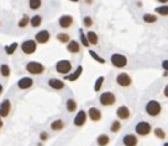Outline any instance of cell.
I'll return each mask as SVG.
<instances>
[{
    "label": "cell",
    "mask_w": 168,
    "mask_h": 146,
    "mask_svg": "<svg viewBox=\"0 0 168 146\" xmlns=\"http://www.w3.org/2000/svg\"><path fill=\"white\" fill-rule=\"evenodd\" d=\"M25 70L28 71L30 74L32 76H40L45 72V66L44 64H41L40 62H35V60H31L28 62L25 65Z\"/></svg>",
    "instance_id": "obj_2"
},
{
    "label": "cell",
    "mask_w": 168,
    "mask_h": 146,
    "mask_svg": "<svg viewBox=\"0 0 168 146\" xmlns=\"http://www.w3.org/2000/svg\"><path fill=\"white\" fill-rule=\"evenodd\" d=\"M110 60H111L112 65L118 67V69H122V67L127 66V64H128V60H127L126 56L122 54H119V53L112 54Z\"/></svg>",
    "instance_id": "obj_5"
},
{
    "label": "cell",
    "mask_w": 168,
    "mask_h": 146,
    "mask_svg": "<svg viewBox=\"0 0 168 146\" xmlns=\"http://www.w3.org/2000/svg\"><path fill=\"white\" fill-rule=\"evenodd\" d=\"M0 74L3 78H8L10 76V67L8 64H1L0 65Z\"/></svg>",
    "instance_id": "obj_28"
},
{
    "label": "cell",
    "mask_w": 168,
    "mask_h": 146,
    "mask_svg": "<svg viewBox=\"0 0 168 146\" xmlns=\"http://www.w3.org/2000/svg\"><path fill=\"white\" fill-rule=\"evenodd\" d=\"M79 32H80V41H81V44H83L84 47H89L88 40H87V37H86V34L84 33L83 29H80Z\"/></svg>",
    "instance_id": "obj_36"
},
{
    "label": "cell",
    "mask_w": 168,
    "mask_h": 146,
    "mask_svg": "<svg viewBox=\"0 0 168 146\" xmlns=\"http://www.w3.org/2000/svg\"><path fill=\"white\" fill-rule=\"evenodd\" d=\"M155 13L161 16H168V5L157 7V8H155Z\"/></svg>",
    "instance_id": "obj_34"
},
{
    "label": "cell",
    "mask_w": 168,
    "mask_h": 146,
    "mask_svg": "<svg viewBox=\"0 0 168 146\" xmlns=\"http://www.w3.org/2000/svg\"><path fill=\"white\" fill-rule=\"evenodd\" d=\"M122 144L124 146H137L138 138L134 133H127L122 137Z\"/></svg>",
    "instance_id": "obj_15"
},
{
    "label": "cell",
    "mask_w": 168,
    "mask_h": 146,
    "mask_svg": "<svg viewBox=\"0 0 168 146\" xmlns=\"http://www.w3.org/2000/svg\"><path fill=\"white\" fill-rule=\"evenodd\" d=\"M162 146H168V142H167V143H165V144H164V145H162Z\"/></svg>",
    "instance_id": "obj_46"
},
{
    "label": "cell",
    "mask_w": 168,
    "mask_h": 146,
    "mask_svg": "<svg viewBox=\"0 0 168 146\" xmlns=\"http://www.w3.org/2000/svg\"><path fill=\"white\" fill-rule=\"evenodd\" d=\"M73 24V17L71 15H62L58 18V25L62 28V29H69L70 26H72Z\"/></svg>",
    "instance_id": "obj_14"
},
{
    "label": "cell",
    "mask_w": 168,
    "mask_h": 146,
    "mask_svg": "<svg viewBox=\"0 0 168 146\" xmlns=\"http://www.w3.org/2000/svg\"><path fill=\"white\" fill-rule=\"evenodd\" d=\"M33 86V79L32 78H29V76H23L17 81V87L22 90H25V89L31 88Z\"/></svg>",
    "instance_id": "obj_16"
},
{
    "label": "cell",
    "mask_w": 168,
    "mask_h": 146,
    "mask_svg": "<svg viewBox=\"0 0 168 146\" xmlns=\"http://www.w3.org/2000/svg\"><path fill=\"white\" fill-rule=\"evenodd\" d=\"M157 1H159V3H168V0H157Z\"/></svg>",
    "instance_id": "obj_42"
},
{
    "label": "cell",
    "mask_w": 168,
    "mask_h": 146,
    "mask_svg": "<svg viewBox=\"0 0 168 146\" xmlns=\"http://www.w3.org/2000/svg\"><path fill=\"white\" fill-rule=\"evenodd\" d=\"M41 6V0H29V7L32 10H38Z\"/></svg>",
    "instance_id": "obj_30"
},
{
    "label": "cell",
    "mask_w": 168,
    "mask_h": 146,
    "mask_svg": "<svg viewBox=\"0 0 168 146\" xmlns=\"http://www.w3.org/2000/svg\"><path fill=\"white\" fill-rule=\"evenodd\" d=\"M65 107H67L68 112H70V113H73V112H76V111H77V107H78L76 99L68 98V99H67V102H65Z\"/></svg>",
    "instance_id": "obj_22"
},
{
    "label": "cell",
    "mask_w": 168,
    "mask_h": 146,
    "mask_svg": "<svg viewBox=\"0 0 168 146\" xmlns=\"http://www.w3.org/2000/svg\"><path fill=\"white\" fill-rule=\"evenodd\" d=\"M56 39L61 42V44H69V41H70V35L68 34V33L61 32V33H57Z\"/></svg>",
    "instance_id": "obj_26"
},
{
    "label": "cell",
    "mask_w": 168,
    "mask_h": 146,
    "mask_svg": "<svg viewBox=\"0 0 168 146\" xmlns=\"http://www.w3.org/2000/svg\"><path fill=\"white\" fill-rule=\"evenodd\" d=\"M86 3H88V5H90V3H93V0H86Z\"/></svg>",
    "instance_id": "obj_44"
},
{
    "label": "cell",
    "mask_w": 168,
    "mask_h": 146,
    "mask_svg": "<svg viewBox=\"0 0 168 146\" xmlns=\"http://www.w3.org/2000/svg\"><path fill=\"white\" fill-rule=\"evenodd\" d=\"M86 37H87V40H88L89 44H93V46H96L98 44V35L96 32L94 31H88L86 33Z\"/></svg>",
    "instance_id": "obj_21"
},
{
    "label": "cell",
    "mask_w": 168,
    "mask_h": 146,
    "mask_svg": "<svg viewBox=\"0 0 168 146\" xmlns=\"http://www.w3.org/2000/svg\"><path fill=\"white\" fill-rule=\"evenodd\" d=\"M30 23V17H29L26 14H24V15L22 16V18L19 21V28H26L28 26V24Z\"/></svg>",
    "instance_id": "obj_33"
},
{
    "label": "cell",
    "mask_w": 168,
    "mask_h": 146,
    "mask_svg": "<svg viewBox=\"0 0 168 146\" xmlns=\"http://www.w3.org/2000/svg\"><path fill=\"white\" fill-rule=\"evenodd\" d=\"M143 21L145 23H155L157 21H158V17H157V15H153V14H144L143 15Z\"/></svg>",
    "instance_id": "obj_29"
},
{
    "label": "cell",
    "mask_w": 168,
    "mask_h": 146,
    "mask_svg": "<svg viewBox=\"0 0 168 146\" xmlns=\"http://www.w3.org/2000/svg\"><path fill=\"white\" fill-rule=\"evenodd\" d=\"M42 23V17L40 15H33L30 18V24L32 28H39Z\"/></svg>",
    "instance_id": "obj_24"
},
{
    "label": "cell",
    "mask_w": 168,
    "mask_h": 146,
    "mask_svg": "<svg viewBox=\"0 0 168 146\" xmlns=\"http://www.w3.org/2000/svg\"><path fill=\"white\" fill-rule=\"evenodd\" d=\"M83 23H84V26H85V28H90V26L94 24L93 18L90 17V16H85L83 19Z\"/></svg>",
    "instance_id": "obj_37"
},
{
    "label": "cell",
    "mask_w": 168,
    "mask_h": 146,
    "mask_svg": "<svg viewBox=\"0 0 168 146\" xmlns=\"http://www.w3.org/2000/svg\"><path fill=\"white\" fill-rule=\"evenodd\" d=\"M116 114H117V117H119L120 120H128L130 117V110L126 105H121V106H119V107L117 108Z\"/></svg>",
    "instance_id": "obj_13"
},
{
    "label": "cell",
    "mask_w": 168,
    "mask_h": 146,
    "mask_svg": "<svg viewBox=\"0 0 168 146\" xmlns=\"http://www.w3.org/2000/svg\"><path fill=\"white\" fill-rule=\"evenodd\" d=\"M96 143L98 146H108L110 143V137L106 133H101L96 139Z\"/></svg>",
    "instance_id": "obj_23"
},
{
    "label": "cell",
    "mask_w": 168,
    "mask_h": 146,
    "mask_svg": "<svg viewBox=\"0 0 168 146\" xmlns=\"http://www.w3.org/2000/svg\"><path fill=\"white\" fill-rule=\"evenodd\" d=\"M87 117H87L86 111L80 110V111L76 114L74 119H73V124H74L76 127H83V126H85L86 121H87Z\"/></svg>",
    "instance_id": "obj_10"
},
{
    "label": "cell",
    "mask_w": 168,
    "mask_h": 146,
    "mask_svg": "<svg viewBox=\"0 0 168 146\" xmlns=\"http://www.w3.org/2000/svg\"><path fill=\"white\" fill-rule=\"evenodd\" d=\"M21 50L25 55H31L37 50V42L32 39H28L21 44Z\"/></svg>",
    "instance_id": "obj_8"
},
{
    "label": "cell",
    "mask_w": 168,
    "mask_h": 146,
    "mask_svg": "<svg viewBox=\"0 0 168 146\" xmlns=\"http://www.w3.org/2000/svg\"><path fill=\"white\" fill-rule=\"evenodd\" d=\"M17 47H19L17 42H13V44H7V46H5V53L7 55H13L16 51V49H17Z\"/></svg>",
    "instance_id": "obj_25"
},
{
    "label": "cell",
    "mask_w": 168,
    "mask_h": 146,
    "mask_svg": "<svg viewBox=\"0 0 168 146\" xmlns=\"http://www.w3.org/2000/svg\"><path fill=\"white\" fill-rule=\"evenodd\" d=\"M87 117L92 121H94V122H98V121H101V119H102V112H101V110H98L95 106H92V107L88 108Z\"/></svg>",
    "instance_id": "obj_12"
},
{
    "label": "cell",
    "mask_w": 168,
    "mask_h": 146,
    "mask_svg": "<svg viewBox=\"0 0 168 146\" xmlns=\"http://www.w3.org/2000/svg\"><path fill=\"white\" fill-rule=\"evenodd\" d=\"M161 111H162V106L158 101L151 99V101H149V102L146 103L145 112L146 114L150 115V117H158V115L161 114Z\"/></svg>",
    "instance_id": "obj_1"
},
{
    "label": "cell",
    "mask_w": 168,
    "mask_h": 146,
    "mask_svg": "<svg viewBox=\"0 0 168 146\" xmlns=\"http://www.w3.org/2000/svg\"><path fill=\"white\" fill-rule=\"evenodd\" d=\"M51 39V33L48 30H41L35 33V41L37 44H47Z\"/></svg>",
    "instance_id": "obj_9"
},
{
    "label": "cell",
    "mask_w": 168,
    "mask_h": 146,
    "mask_svg": "<svg viewBox=\"0 0 168 146\" xmlns=\"http://www.w3.org/2000/svg\"><path fill=\"white\" fill-rule=\"evenodd\" d=\"M55 70L62 76H68L72 71V63L69 60H61L55 64Z\"/></svg>",
    "instance_id": "obj_3"
},
{
    "label": "cell",
    "mask_w": 168,
    "mask_h": 146,
    "mask_svg": "<svg viewBox=\"0 0 168 146\" xmlns=\"http://www.w3.org/2000/svg\"><path fill=\"white\" fill-rule=\"evenodd\" d=\"M121 129V122L120 120H113L111 122V126H110V131L113 133H119Z\"/></svg>",
    "instance_id": "obj_27"
},
{
    "label": "cell",
    "mask_w": 168,
    "mask_h": 146,
    "mask_svg": "<svg viewBox=\"0 0 168 146\" xmlns=\"http://www.w3.org/2000/svg\"><path fill=\"white\" fill-rule=\"evenodd\" d=\"M80 49H81L80 44L76 40H70L67 46V50L71 54H78V53H80Z\"/></svg>",
    "instance_id": "obj_19"
},
{
    "label": "cell",
    "mask_w": 168,
    "mask_h": 146,
    "mask_svg": "<svg viewBox=\"0 0 168 146\" xmlns=\"http://www.w3.org/2000/svg\"><path fill=\"white\" fill-rule=\"evenodd\" d=\"M135 133L141 137H145L152 133V126L148 121H140L135 126Z\"/></svg>",
    "instance_id": "obj_4"
},
{
    "label": "cell",
    "mask_w": 168,
    "mask_h": 146,
    "mask_svg": "<svg viewBox=\"0 0 168 146\" xmlns=\"http://www.w3.org/2000/svg\"><path fill=\"white\" fill-rule=\"evenodd\" d=\"M3 92V85L0 83V96H1V94Z\"/></svg>",
    "instance_id": "obj_41"
},
{
    "label": "cell",
    "mask_w": 168,
    "mask_h": 146,
    "mask_svg": "<svg viewBox=\"0 0 168 146\" xmlns=\"http://www.w3.org/2000/svg\"><path fill=\"white\" fill-rule=\"evenodd\" d=\"M103 82H104V76H98L97 79H96L95 81V85H94V90H95L96 92L100 91L102 89V86H103Z\"/></svg>",
    "instance_id": "obj_32"
},
{
    "label": "cell",
    "mask_w": 168,
    "mask_h": 146,
    "mask_svg": "<svg viewBox=\"0 0 168 146\" xmlns=\"http://www.w3.org/2000/svg\"><path fill=\"white\" fill-rule=\"evenodd\" d=\"M153 133H154V136L157 137V138H159V139H165V138H166L165 130H164L162 128H160V127L155 128L154 130H153Z\"/></svg>",
    "instance_id": "obj_31"
},
{
    "label": "cell",
    "mask_w": 168,
    "mask_h": 146,
    "mask_svg": "<svg viewBox=\"0 0 168 146\" xmlns=\"http://www.w3.org/2000/svg\"><path fill=\"white\" fill-rule=\"evenodd\" d=\"M70 1H72V3H78L79 0H70Z\"/></svg>",
    "instance_id": "obj_45"
},
{
    "label": "cell",
    "mask_w": 168,
    "mask_h": 146,
    "mask_svg": "<svg viewBox=\"0 0 168 146\" xmlns=\"http://www.w3.org/2000/svg\"><path fill=\"white\" fill-rule=\"evenodd\" d=\"M0 25H1V22H0Z\"/></svg>",
    "instance_id": "obj_47"
},
{
    "label": "cell",
    "mask_w": 168,
    "mask_h": 146,
    "mask_svg": "<svg viewBox=\"0 0 168 146\" xmlns=\"http://www.w3.org/2000/svg\"><path fill=\"white\" fill-rule=\"evenodd\" d=\"M64 127H65V123H64L63 120H61V119H57V120H54L53 122L51 123V129L54 131H61L63 130Z\"/></svg>",
    "instance_id": "obj_20"
},
{
    "label": "cell",
    "mask_w": 168,
    "mask_h": 146,
    "mask_svg": "<svg viewBox=\"0 0 168 146\" xmlns=\"http://www.w3.org/2000/svg\"><path fill=\"white\" fill-rule=\"evenodd\" d=\"M162 69H164L166 72H168V60H166L162 62Z\"/></svg>",
    "instance_id": "obj_39"
},
{
    "label": "cell",
    "mask_w": 168,
    "mask_h": 146,
    "mask_svg": "<svg viewBox=\"0 0 168 146\" xmlns=\"http://www.w3.org/2000/svg\"><path fill=\"white\" fill-rule=\"evenodd\" d=\"M116 82H117L118 86L122 87V88H128V87L132 86V83H133V79H132V76L126 72H121L119 73L116 78Z\"/></svg>",
    "instance_id": "obj_7"
},
{
    "label": "cell",
    "mask_w": 168,
    "mask_h": 146,
    "mask_svg": "<svg viewBox=\"0 0 168 146\" xmlns=\"http://www.w3.org/2000/svg\"><path fill=\"white\" fill-rule=\"evenodd\" d=\"M3 120H1V117H0V129L3 128Z\"/></svg>",
    "instance_id": "obj_43"
},
{
    "label": "cell",
    "mask_w": 168,
    "mask_h": 146,
    "mask_svg": "<svg viewBox=\"0 0 168 146\" xmlns=\"http://www.w3.org/2000/svg\"><path fill=\"white\" fill-rule=\"evenodd\" d=\"M89 55L92 56V58L93 60H95L97 63H100V64H104L105 63V60L103 57H101L100 55L96 53V51H94V50H89Z\"/></svg>",
    "instance_id": "obj_35"
},
{
    "label": "cell",
    "mask_w": 168,
    "mask_h": 146,
    "mask_svg": "<svg viewBox=\"0 0 168 146\" xmlns=\"http://www.w3.org/2000/svg\"><path fill=\"white\" fill-rule=\"evenodd\" d=\"M48 86L51 88L55 89V90H62L65 87V83L63 82V80L56 79V78H51L48 80Z\"/></svg>",
    "instance_id": "obj_18"
},
{
    "label": "cell",
    "mask_w": 168,
    "mask_h": 146,
    "mask_svg": "<svg viewBox=\"0 0 168 146\" xmlns=\"http://www.w3.org/2000/svg\"><path fill=\"white\" fill-rule=\"evenodd\" d=\"M10 110H12V103L8 98L3 99L0 103V117H6L9 115Z\"/></svg>",
    "instance_id": "obj_11"
},
{
    "label": "cell",
    "mask_w": 168,
    "mask_h": 146,
    "mask_svg": "<svg viewBox=\"0 0 168 146\" xmlns=\"http://www.w3.org/2000/svg\"><path fill=\"white\" fill-rule=\"evenodd\" d=\"M48 138H49V133L47 131H41L39 133V139L41 142H46V140H48Z\"/></svg>",
    "instance_id": "obj_38"
},
{
    "label": "cell",
    "mask_w": 168,
    "mask_h": 146,
    "mask_svg": "<svg viewBox=\"0 0 168 146\" xmlns=\"http://www.w3.org/2000/svg\"><path fill=\"white\" fill-rule=\"evenodd\" d=\"M83 66L81 65H78L77 69L74 70V72L70 73V74H68V76H64V80H69L70 82H74L76 80H78L80 78V76L83 74Z\"/></svg>",
    "instance_id": "obj_17"
},
{
    "label": "cell",
    "mask_w": 168,
    "mask_h": 146,
    "mask_svg": "<svg viewBox=\"0 0 168 146\" xmlns=\"http://www.w3.org/2000/svg\"><path fill=\"white\" fill-rule=\"evenodd\" d=\"M164 95H165V97L168 98V85L164 88Z\"/></svg>",
    "instance_id": "obj_40"
},
{
    "label": "cell",
    "mask_w": 168,
    "mask_h": 146,
    "mask_svg": "<svg viewBox=\"0 0 168 146\" xmlns=\"http://www.w3.org/2000/svg\"><path fill=\"white\" fill-rule=\"evenodd\" d=\"M116 102H117L116 95L111 91L102 92L101 96H100V104L102 106H112V105L116 104Z\"/></svg>",
    "instance_id": "obj_6"
}]
</instances>
